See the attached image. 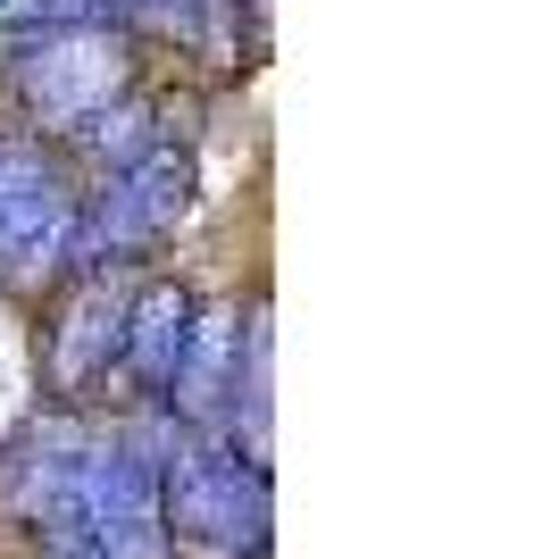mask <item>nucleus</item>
I'll return each mask as SVG.
<instances>
[{"label": "nucleus", "instance_id": "obj_1", "mask_svg": "<svg viewBox=\"0 0 551 559\" xmlns=\"http://www.w3.org/2000/svg\"><path fill=\"white\" fill-rule=\"evenodd\" d=\"M0 84L17 100V117L43 142H59L75 117H92L101 100H117L126 84H142V34L92 17V25H25L17 50L0 59Z\"/></svg>", "mask_w": 551, "mask_h": 559}, {"label": "nucleus", "instance_id": "obj_2", "mask_svg": "<svg viewBox=\"0 0 551 559\" xmlns=\"http://www.w3.org/2000/svg\"><path fill=\"white\" fill-rule=\"evenodd\" d=\"M84 185L43 134H0V276H25L43 259V276L68 259Z\"/></svg>", "mask_w": 551, "mask_h": 559}, {"label": "nucleus", "instance_id": "obj_3", "mask_svg": "<svg viewBox=\"0 0 551 559\" xmlns=\"http://www.w3.org/2000/svg\"><path fill=\"white\" fill-rule=\"evenodd\" d=\"M117 343L134 350L142 368L151 376H167L184 359V343H192V293H184V284H142V301L126 309V326H117Z\"/></svg>", "mask_w": 551, "mask_h": 559}, {"label": "nucleus", "instance_id": "obj_4", "mask_svg": "<svg viewBox=\"0 0 551 559\" xmlns=\"http://www.w3.org/2000/svg\"><path fill=\"white\" fill-rule=\"evenodd\" d=\"M25 25H43V0H0V34H25Z\"/></svg>", "mask_w": 551, "mask_h": 559}]
</instances>
